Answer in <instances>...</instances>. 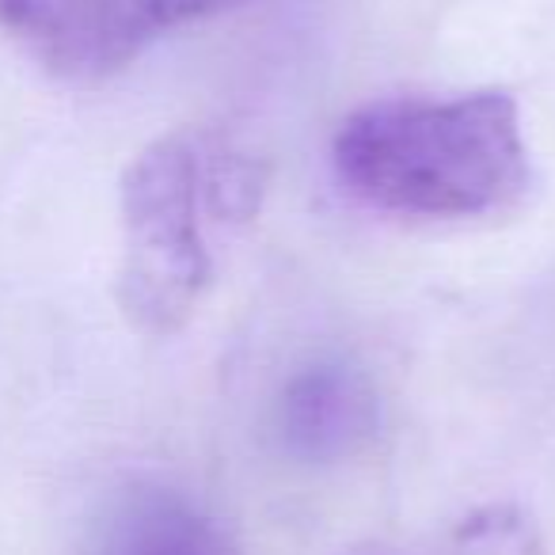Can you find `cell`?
<instances>
[{
	"label": "cell",
	"mask_w": 555,
	"mask_h": 555,
	"mask_svg": "<svg viewBox=\"0 0 555 555\" xmlns=\"http://www.w3.org/2000/svg\"><path fill=\"white\" fill-rule=\"evenodd\" d=\"M332 164L365 206L434 221L499 214L529 186L521 111L506 92L370 103L339 126Z\"/></svg>",
	"instance_id": "obj_1"
},
{
	"label": "cell",
	"mask_w": 555,
	"mask_h": 555,
	"mask_svg": "<svg viewBox=\"0 0 555 555\" xmlns=\"http://www.w3.org/2000/svg\"><path fill=\"white\" fill-rule=\"evenodd\" d=\"M262 171L229 145L168 133L133 156L122 176L118 305L145 335H171L194 317L209 278L206 224L247 221Z\"/></svg>",
	"instance_id": "obj_2"
},
{
	"label": "cell",
	"mask_w": 555,
	"mask_h": 555,
	"mask_svg": "<svg viewBox=\"0 0 555 555\" xmlns=\"http://www.w3.org/2000/svg\"><path fill=\"white\" fill-rule=\"evenodd\" d=\"M236 4L244 0H0V31L57 77L95 85L160 35Z\"/></svg>",
	"instance_id": "obj_3"
},
{
	"label": "cell",
	"mask_w": 555,
	"mask_h": 555,
	"mask_svg": "<svg viewBox=\"0 0 555 555\" xmlns=\"http://www.w3.org/2000/svg\"><path fill=\"white\" fill-rule=\"evenodd\" d=\"M377 430V392L347 362L297 370L274 403V434L289 456L332 464L354 456Z\"/></svg>",
	"instance_id": "obj_4"
},
{
	"label": "cell",
	"mask_w": 555,
	"mask_h": 555,
	"mask_svg": "<svg viewBox=\"0 0 555 555\" xmlns=\"http://www.w3.org/2000/svg\"><path fill=\"white\" fill-rule=\"evenodd\" d=\"M100 555H240L229 532L176 491L126 494L103 525Z\"/></svg>",
	"instance_id": "obj_5"
},
{
	"label": "cell",
	"mask_w": 555,
	"mask_h": 555,
	"mask_svg": "<svg viewBox=\"0 0 555 555\" xmlns=\"http://www.w3.org/2000/svg\"><path fill=\"white\" fill-rule=\"evenodd\" d=\"M350 555H396V552H350Z\"/></svg>",
	"instance_id": "obj_6"
}]
</instances>
